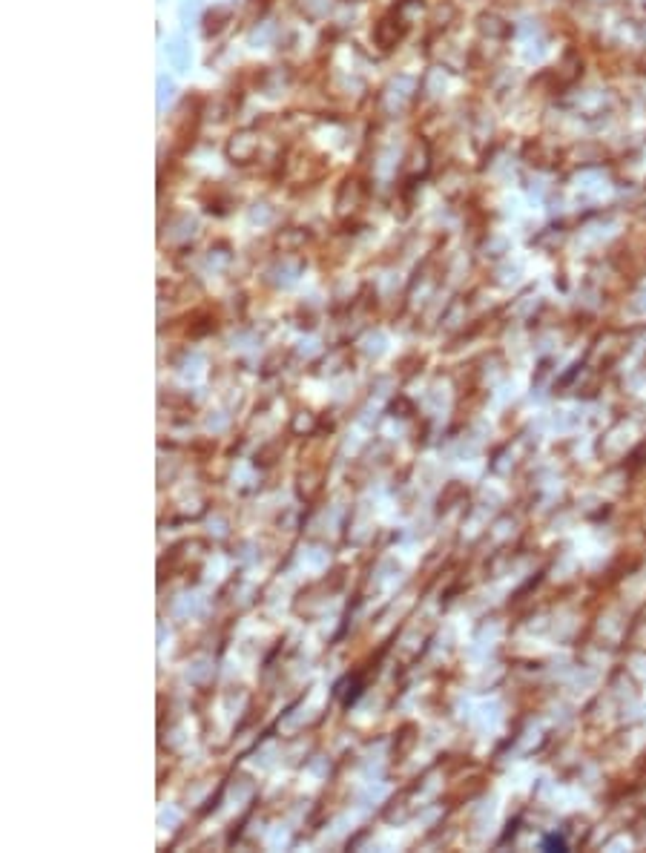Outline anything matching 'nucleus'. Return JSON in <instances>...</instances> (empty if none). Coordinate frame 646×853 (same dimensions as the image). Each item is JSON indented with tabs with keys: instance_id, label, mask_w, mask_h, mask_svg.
I'll return each instance as SVG.
<instances>
[{
	"instance_id": "f257e3e1",
	"label": "nucleus",
	"mask_w": 646,
	"mask_h": 853,
	"mask_svg": "<svg viewBox=\"0 0 646 853\" xmlns=\"http://www.w3.org/2000/svg\"><path fill=\"white\" fill-rule=\"evenodd\" d=\"M253 147H256V141H250V144H242V138H236V141H233V147H230V155H233V158H245V155H250V153H253Z\"/></svg>"
}]
</instances>
